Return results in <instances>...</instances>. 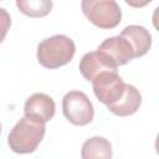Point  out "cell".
Listing matches in <instances>:
<instances>
[{
  "label": "cell",
  "mask_w": 159,
  "mask_h": 159,
  "mask_svg": "<svg viewBox=\"0 0 159 159\" xmlns=\"http://www.w3.org/2000/svg\"><path fill=\"white\" fill-rule=\"evenodd\" d=\"M76 52L75 42L65 35H53L37 46V61L45 68H58L67 65Z\"/></svg>",
  "instance_id": "cell-1"
},
{
  "label": "cell",
  "mask_w": 159,
  "mask_h": 159,
  "mask_svg": "<svg viewBox=\"0 0 159 159\" xmlns=\"http://www.w3.org/2000/svg\"><path fill=\"white\" fill-rule=\"evenodd\" d=\"M45 132L46 127L43 123L24 117L14 125L9 133V147L14 153L17 154L32 153L41 143Z\"/></svg>",
  "instance_id": "cell-2"
},
{
  "label": "cell",
  "mask_w": 159,
  "mask_h": 159,
  "mask_svg": "<svg viewBox=\"0 0 159 159\" xmlns=\"http://www.w3.org/2000/svg\"><path fill=\"white\" fill-rule=\"evenodd\" d=\"M82 11L99 29H113L122 20V10L114 0H83Z\"/></svg>",
  "instance_id": "cell-3"
},
{
  "label": "cell",
  "mask_w": 159,
  "mask_h": 159,
  "mask_svg": "<svg viewBox=\"0 0 159 159\" xmlns=\"http://www.w3.org/2000/svg\"><path fill=\"white\" fill-rule=\"evenodd\" d=\"M63 116L75 125H86L92 122L94 109L86 96L81 91H70L62 99Z\"/></svg>",
  "instance_id": "cell-4"
},
{
  "label": "cell",
  "mask_w": 159,
  "mask_h": 159,
  "mask_svg": "<svg viewBox=\"0 0 159 159\" xmlns=\"http://www.w3.org/2000/svg\"><path fill=\"white\" fill-rule=\"evenodd\" d=\"M93 92L99 102L111 106L120 99L124 93L125 83L117 72L99 73L93 81Z\"/></svg>",
  "instance_id": "cell-5"
},
{
  "label": "cell",
  "mask_w": 159,
  "mask_h": 159,
  "mask_svg": "<svg viewBox=\"0 0 159 159\" xmlns=\"http://www.w3.org/2000/svg\"><path fill=\"white\" fill-rule=\"evenodd\" d=\"M97 51L104 55L117 67L125 65L134 58V53L130 43L122 36H113L106 39L98 46Z\"/></svg>",
  "instance_id": "cell-6"
},
{
  "label": "cell",
  "mask_w": 159,
  "mask_h": 159,
  "mask_svg": "<svg viewBox=\"0 0 159 159\" xmlns=\"http://www.w3.org/2000/svg\"><path fill=\"white\" fill-rule=\"evenodd\" d=\"M55 102L53 99L45 93H34L31 94L24 106V113L26 118L46 123L51 120L55 116Z\"/></svg>",
  "instance_id": "cell-7"
},
{
  "label": "cell",
  "mask_w": 159,
  "mask_h": 159,
  "mask_svg": "<svg viewBox=\"0 0 159 159\" xmlns=\"http://www.w3.org/2000/svg\"><path fill=\"white\" fill-rule=\"evenodd\" d=\"M117 66L98 51L86 53L80 62V71L87 81H93L99 73L117 72Z\"/></svg>",
  "instance_id": "cell-8"
},
{
  "label": "cell",
  "mask_w": 159,
  "mask_h": 159,
  "mask_svg": "<svg viewBox=\"0 0 159 159\" xmlns=\"http://www.w3.org/2000/svg\"><path fill=\"white\" fill-rule=\"evenodd\" d=\"M119 36L130 43L134 57H142L149 51L152 46V35L144 26L129 25L120 32Z\"/></svg>",
  "instance_id": "cell-9"
},
{
  "label": "cell",
  "mask_w": 159,
  "mask_h": 159,
  "mask_svg": "<svg viewBox=\"0 0 159 159\" xmlns=\"http://www.w3.org/2000/svg\"><path fill=\"white\" fill-rule=\"evenodd\" d=\"M140 103H142V96L139 91L134 86L125 83L124 93L120 97V99L111 106H107V108L116 116L125 117L134 114L139 109Z\"/></svg>",
  "instance_id": "cell-10"
},
{
  "label": "cell",
  "mask_w": 159,
  "mask_h": 159,
  "mask_svg": "<svg viewBox=\"0 0 159 159\" xmlns=\"http://www.w3.org/2000/svg\"><path fill=\"white\" fill-rule=\"evenodd\" d=\"M82 159H112V145L103 137L87 139L81 149Z\"/></svg>",
  "instance_id": "cell-11"
},
{
  "label": "cell",
  "mask_w": 159,
  "mask_h": 159,
  "mask_svg": "<svg viewBox=\"0 0 159 159\" xmlns=\"http://www.w3.org/2000/svg\"><path fill=\"white\" fill-rule=\"evenodd\" d=\"M19 10L30 17L46 16L52 9L51 0H16Z\"/></svg>",
  "instance_id": "cell-12"
},
{
  "label": "cell",
  "mask_w": 159,
  "mask_h": 159,
  "mask_svg": "<svg viewBox=\"0 0 159 159\" xmlns=\"http://www.w3.org/2000/svg\"><path fill=\"white\" fill-rule=\"evenodd\" d=\"M10 25H11V17L9 12L5 9L0 7V43L4 41L5 36L7 35Z\"/></svg>",
  "instance_id": "cell-13"
},
{
  "label": "cell",
  "mask_w": 159,
  "mask_h": 159,
  "mask_svg": "<svg viewBox=\"0 0 159 159\" xmlns=\"http://www.w3.org/2000/svg\"><path fill=\"white\" fill-rule=\"evenodd\" d=\"M0 134H1V123H0Z\"/></svg>",
  "instance_id": "cell-14"
}]
</instances>
